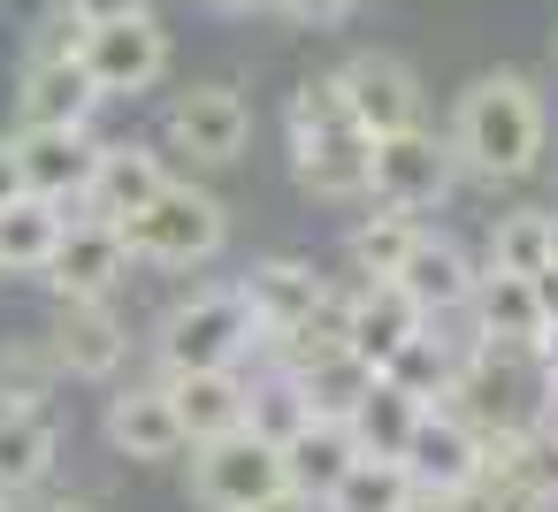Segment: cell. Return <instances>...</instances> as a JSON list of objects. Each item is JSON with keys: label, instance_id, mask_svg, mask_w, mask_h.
I'll use <instances>...</instances> for the list:
<instances>
[{"label": "cell", "instance_id": "38", "mask_svg": "<svg viewBox=\"0 0 558 512\" xmlns=\"http://www.w3.org/2000/svg\"><path fill=\"white\" fill-rule=\"evenodd\" d=\"M245 512H322V504H314L306 489H291V481H283V489H268V497H260V504H245Z\"/></svg>", "mask_w": 558, "mask_h": 512}, {"label": "cell", "instance_id": "21", "mask_svg": "<svg viewBox=\"0 0 558 512\" xmlns=\"http://www.w3.org/2000/svg\"><path fill=\"white\" fill-rule=\"evenodd\" d=\"M108 443L123 451V459H177L184 451V428H177V405H169V390L154 382V390H123V398H108Z\"/></svg>", "mask_w": 558, "mask_h": 512}, {"label": "cell", "instance_id": "12", "mask_svg": "<svg viewBox=\"0 0 558 512\" xmlns=\"http://www.w3.org/2000/svg\"><path fill=\"white\" fill-rule=\"evenodd\" d=\"M123 268H131V253H123V230L116 222H70L62 230V245L47 253V283H54V298H116V283H123Z\"/></svg>", "mask_w": 558, "mask_h": 512}, {"label": "cell", "instance_id": "18", "mask_svg": "<svg viewBox=\"0 0 558 512\" xmlns=\"http://www.w3.org/2000/svg\"><path fill=\"white\" fill-rule=\"evenodd\" d=\"M459 314H474V344L527 352V344L543 337V314H535V291H527V276H497V268H482Z\"/></svg>", "mask_w": 558, "mask_h": 512}, {"label": "cell", "instance_id": "14", "mask_svg": "<svg viewBox=\"0 0 558 512\" xmlns=\"http://www.w3.org/2000/svg\"><path fill=\"white\" fill-rule=\"evenodd\" d=\"M9 146H16V176H24V192L62 199V207H77V199H85L93 161H100L93 131H16Z\"/></svg>", "mask_w": 558, "mask_h": 512}, {"label": "cell", "instance_id": "2", "mask_svg": "<svg viewBox=\"0 0 558 512\" xmlns=\"http://www.w3.org/2000/svg\"><path fill=\"white\" fill-rule=\"evenodd\" d=\"M123 230V253L131 260H154V268H199V260H215L222 253V237H230V215H222V199L215 192H199V184H161L138 215H123L116 222Z\"/></svg>", "mask_w": 558, "mask_h": 512}, {"label": "cell", "instance_id": "9", "mask_svg": "<svg viewBox=\"0 0 558 512\" xmlns=\"http://www.w3.org/2000/svg\"><path fill=\"white\" fill-rule=\"evenodd\" d=\"M337 93H344V115H352V123H360L367 138L421 123V77H413V70H405L398 54H383V47L352 54V62L337 70Z\"/></svg>", "mask_w": 558, "mask_h": 512}, {"label": "cell", "instance_id": "17", "mask_svg": "<svg viewBox=\"0 0 558 512\" xmlns=\"http://www.w3.org/2000/svg\"><path fill=\"white\" fill-rule=\"evenodd\" d=\"M238 298L253 306V329H260V337H276V329H291L299 314H314V306L329 298V283L314 276V260L276 253V260H260V268L238 283Z\"/></svg>", "mask_w": 558, "mask_h": 512}, {"label": "cell", "instance_id": "30", "mask_svg": "<svg viewBox=\"0 0 558 512\" xmlns=\"http://www.w3.org/2000/svg\"><path fill=\"white\" fill-rule=\"evenodd\" d=\"M405 497H413V481L398 459H352L344 481L322 497V512H398Z\"/></svg>", "mask_w": 558, "mask_h": 512}, {"label": "cell", "instance_id": "27", "mask_svg": "<svg viewBox=\"0 0 558 512\" xmlns=\"http://www.w3.org/2000/svg\"><path fill=\"white\" fill-rule=\"evenodd\" d=\"M268 352H276V375H299V367H314V359H337L344 352V298L329 291L314 314H299L291 329H276V337H260Z\"/></svg>", "mask_w": 558, "mask_h": 512}, {"label": "cell", "instance_id": "5", "mask_svg": "<svg viewBox=\"0 0 558 512\" xmlns=\"http://www.w3.org/2000/svg\"><path fill=\"white\" fill-rule=\"evenodd\" d=\"M451 184H459V161H451V146H444L436 131H421V123L383 131L375 154H367V192H375V207L428 215V207L451 199Z\"/></svg>", "mask_w": 558, "mask_h": 512}, {"label": "cell", "instance_id": "28", "mask_svg": "<svg viewBox=\"0 0 558 512\" xmlns=\"http://www.w3.org/2000/svg\"><path fill=\"white\" fill-rule=\"evenodd\" d=\"M413 237H421V222H413V215H398V207H383V215H367V222H352V237H344V253H352V268H360L367 283H390V276L405 268V253H413Z\"/></svg>", "mask_w": 558, "mask_h": 512}, {"label": "cell", "instance_id": "6", "mask_svg": "<svg viewBox=\"0 0 558 512\" xmlns=\"http://www.w3.org/2000/svg\"><path fill=\"white\" fill-rule=\"evenodd\" d=\"M54 32H62V39L32 47L24 85H16V123H24V131H85L93 108H100V93H93V77H85V62H77V24L62 16Z\"/></svg>", "mask_w": 558, "mask_h": 512}, {"label": "cell", "instance_id": "29", "mask_svg": "<svg viewBox=\"0 0 558 512\" xmlns=\"http://www.w3.org/2000/svg\"><path fill=\"white\" fill-rule=\"evenodd\" d=\"M291 382H299V398H306V413H314V420H344V413L360 405V390L375 382V367H367V359H352V352H337V359L299 367Z\"/></svg>", "mask_w": 558, "mask_h": 512}, {"label": "cell", "instance_id": "36", "mask_svg": "<svg viewBox=\"0 0 558 512\" xmlns=\"http://www.w3.org/2000/svg\"><path fill=\"white\" fill-rule=\"evenodd\" d=\"M276 9H283L291 24H344L360 0H276Z\"/></svg>", "mask_w": 558, "mask_h": 512}, {"label": "cell", "instance_id": "20", "mask_svg": "<svg viewBox=\"0 0 558 512\" xmlns=\"http://www.w3.org/2000/svg\"><path fill=\"white\" fill-rule=\"evenodd\" d=\"M161 390H169V405H177L184 443H207V436H222V428H245V375H238V367L169 375Z\"/></svg>", "mask_w": 558, "mask_h": 512}, {"label": "cell", "instance_id": "42", "mask_svg": "<svg viewBox=\"0 0 558 512\" xmlns=\"http://www.w3.org/2000/svg\"><path fill=\"white\" fill-rule=\"evenodd\" d=\"M398 512H451V497H428V489H413V497H405Z\"/></svg>", "mask_w": 558, "mask_h": 512}, {"label": "cell", "instance_id": "19", "mask_svg": "<svg viewBox=\"0 0 558 512\" xmlns=\"http://www.w3.org/2000/svg\"><path fill=\"white\" fill-rule=\"evenodd\" d=\"M428 314L398 291V283H367L360 298H344V352L352 359H367V367H383L413 329H421Z\"/></svg>", "mask_w": 558, "mask_h": 512}, {"label": "cell", "instance_id": "34", "mask_svg": "<svg viewBox=\"0 0 558 512\" xmlns=\"http://www.w3.org/2000/svg\"><path fill=\"white\" fill-rule=\"evenodd\" d=\"M512 481H527L543 504L558 497V436H543V428H520V451H512V466H505Z\"/></svg>", "mask_w": 558, "mask_h": 512}, {"label": "cell", "instance_id": "3", "mask_svg": "<svg viewBox=\"0 0 558 512\" xmlns=\"http://www.w3.org/2000/svg\"><path fill=\"white\" fill-rule=\"evenodd\" d=\"M253 344H260V329H253V306L238 298V283H230V291H199V298L169 306V321H161V337H154V352H161V367H169V375L238 367Z\"/></svg>", "mask_w": 558, "mask_h": 512}, {"label": "cell", "instance_id": "31", "mask_svg": "<svg viewBox=\"0 0 558 512\" xmlns=\"http://www.w3.org/2000/svg\"><path fill=\"white\" fill-rule=\"evenodd\" d=\"M306 420H314V413H306V398H299V382H291V375L245 382V428H253V436H268L276 451H283V443H291Z\"/></svg>", "mask_w": 558, "mask_h": 512}, {"label": "cell", "instance_id": "23", "mask_svg": "<svg viewBox=\"0 0 558 512\" xmlns=\"http://www.w3.org/2000/svg\"><path fill=\"white\" fill-rule=\"evenodd\" d=\"M466 352H474V344H451V337H436V321H421V329H413V337H405L375 375H383V382H398V390H405V398H421V405H444V398H451V382H459V359H466Z\"/></svg>", "mask_w": 558, "mask_h": 512}, {"label": "cell", "instance_id": "16", "mask_svg": "<svg viewBox=\"0 0 558 512\" xmlns=\"http://www.w3.org/2000/svg\"><path fill=\"white\" fill-rule=\"evenodd\" d=\"M474 276H482V268H474L451 237H428V230H421V237H413V253H405V268H398L390 283H398V291L436 321V314H459V306H466Z\"/></svg>", "mask_w": 558, "mask_h": 512}, {"label": "cell", "instance_id": "39", "mask_svg": "<svg viewBox=\"0 0 558 512\" xmlns=\"http://www.w3.org/2000/svg\"><path fill=\"white\" fill-rule=\"evenodd\" d=\"M527 428H543V436H558V382L543 375V398H535V413H527Z\"/></svg>", "mask_w": 558, "mask_h": 512}, {"label": "cell", "instance_id": "45", "mask_svg": "<svg viewBox=\"0 0 558 512\" xmlns=\"http://www.w3.org/2000/svg\"><path fill=\"white\" fill-rule=\"evenodd\" d=\"M54 512H100V504H54Z\"/></svg>", "mask_w": 558, "mask_h": 512}, {"label": "cell", "instance_id": "26", "mask_svg": "<svg viewBox=\"0 0 558 512\" xmlns=\"http://www.w3.org/2000/svg\"><path fill=\"white\" fill-rule=\"evenodd\" d=\"M47 466H54V420L24 413V405H0V497L39 489Z\"/></svg>", "mask_w": 558, "mask_h": 512}, {"label": "cell", "instance_id": "32", "mask_svg": "<svg viewBox=\"0 0 558 512\" xmlns=\"http://www.w3.org/2000/svg\"><path fill=\"white\" fill-rule=\"evenodd\" d=\"M543 260H550V215H543V207L505 215V222L489 230V268H497V276H535Z\"/></svg>", "mask_w": 558, "mask_h": 512}, {"label": "cell", "instance_id": "35", "mask_svg": "<svg viewBox=\"0 0 558 512\" xmlns=\"http://www.w3.org/2000/svg\"><path fill=\"white\" fill-rule=\"evenodd\" d=\"M283 123H291V138H299V131H322V123H344V93H337V70H329V77H306V85L291 93Z\"/></svg>", "mask_w": 558, "mask_h": 512}, {"label": "cell", "instance_id": "46", "mask_svg": "<svg viewBox=\"0 0 558 512\" xmlns=\"http://www.w3.org/2000/svg\"><path fill=\"white\" fill-rule=\"evenodd\" d=\"M0 512H9V497H0Z\"/></svg>", "mask_w": 558, "mask_h": 512}, {"label": "cell", "instance_id": "41", "mask_svg": "<svg viewBox=\"0 0 558 512\" xmlns=\"http://www.w3.org/2000/svg\"><path fill=\"white\" fill-rule=\"evenodd\" d=\"M16 192H24V176H16V146H9V138H0V207H9Z\"/></svg>", "mask_w": 558, "mask_h": 512}, {"label": "cell", "instance_id": "15", "mask_svg": "<svg viewBox=\"0 0 558 512\" xmlns=\"http://www.w3.org/2000/svg\"><path fill=\"white\" fill-rule=\"evenodd\" d=\"M161 184H169L161 154H146V146H100L93 184H85V199H77V207H85L93 222H123V215H138Z\"/></svg>", "mask_w": 558, "mask_h": 512}, {"label": "cell", "instance_id": "7", "mask_svg": "<svg viewBox=\"0 0 558 512\" xmlns=\"http://www.w3.org/2000/svg\"><path fill=\"white\" fill-rule=\"evenodd\" d=\"M268 489H283V451L253 428H222L207 443H192V497L207 512H245Z\"/></svg>", "mask_w": 558, "mask_h": 512}, {"label": "cell", "instance_id": "1", "mask_svg": "<svg viewBox=\"0 0 558 512\" xmlns=\"http://www.w3.org/2000/svg\"><path fill=\"white\" fill-rule=\"evenodd\" d=\"M543 138H550V123H543L535 85H527L520 70H489V77H474V85L459 93L444 146H451L459 169H474V176H489V184H512V176H527V169L543 161Z\"/></svg>", "mask_w": 558, "mask_h": 512}, {"label": "cell", "instance_id": "40", "mask_svg": "<svg viewBox=\"0 0 558 512\" xmlns=\"http://www.w3.org/2000/svg\"><path fill=\"white\" fill-rule=\"evenodd\" d=\"M527 359H535V367H543V375L558 382V321H550V329H543V337L527 344Z\"/></svg>", "mask_w": 558, "mask_h": 512}, {"label": "cell", "instance_id": "22", "mask_svg": "<svg viewBox=\"0 0 558 512\" xmlns=\"http://www.w3.org/2000/svg\"><path fill=\"white\" fill-rule=\"evenodd\" d=\"M70 230V207L62 199H39V192H16L0 207V276H39L47 253L62 245Z\"/></svg>", "mask_w": 558, "mask_h": 512}, {"label": "cell", "instance_id": "33", "mask_svg": "<svg viewBox=\"0 0 558 512\" xmlns=\"http://www.w3.org/2000/svg\"><path fill=\"white\" fill-rule=\"evenodd\" d=\"M451 512H543V497H535L527 481H512V474H474V481L451 497Z\"/></svg>", "mask_w": 558, "mask_h": 512}, {"label": "cell", "instance_id": "13", "mask_svg": "<svg viewBox=\"0 0 558 512\" xmlns=\"http://www.w3.org/2000/svg\"><path fill=\"white\" fill-rule=\"evenodd\" d=\"M47 352H54L62 375L108 382V375L123 367V352H131V329H123V314H116L108 298H62V321H54Z\"/></svg>", "mask_w": 558, "mask_h": 512}, {"label": "cell", "instance_id": "25", "mask_svg": "<svg viewBox=\"0 0 558 512\" xmlns=\"http://www.w3.org/2000/svg\"><path fill=\"white\" fill-rule=\"evenodd\" d=\"M352 459H360V443L344 436V420H306V428L283 443V481H291V489H306V497L322 504V497L344 481V466H352Z\"/></svg>", "mask_w": 558, "mask_h": 512}, {"label": "cell", "instance_id": "11", "mask_svg": "<svg viewBox=\"0 0 558 512\" xmlns=\"http://www.w3.org/2000/svg\"><path fill=\"white\" fill-rule=\"evenodd\" d=\"M367 154H375V138L344 115V123H322V131L291 138V176L314 199H360L367 192Z\"/></svg>", "mask_w": 558, "mask_h": 512}, {"label": "cell", "instance_id": "44", "mask_svg": "<svg viewBox=\"0 0 558 512\" xmlns=\"http://www.w3.org/2000/svg\"><path fill=\"white\" fill-rule=\"evenodd\" d=\"M550 268H558V215H550Z\"/></svg>", "mask_w": 558, "mask_h": 512}, {"label": "cell", "instance_id": "4", "mask_svg": "<svg viewBox=\"0 0 558 512\" xmlns=\"http://www.w3.org/2000/svg\"><path fill=\"white\" fill-rule=\"evenodd\" d=\"M77 62L100 100H138L169 77V32L154 9L116 16V24H77Z\"/></svg>", "mask_w": 558, "mask_h": 512}, {"label": "cell", "instance_id": "24", "mask_svg": "<svg viewBox=\"0 0 558 512\" xmlns=\"http://www.w3.org/2000/svg\"><path fill=\"white\" fill-rule=\"evenodd\" d=\"M413 420H421V398H405L398 382H367L360 390V405L344 413V436L360 443V459H398L405 451V436H413Z\"/></svg>", "mask_w": 558, "mask_h": 512}, {"label": "cell", "instance_id": "43", "mask_svg": "<svg viewBox=\"0 0 558 512\" xmlns=\"http://www.w3.org/2000/svg\"><path fill=\"white\" fill-rule=\"evenodd\" d=\"M207 9H230L238 16V9H260V0H207Z\"/></svg>", "mask_w": 558, "mask_h": 512}, {"label": "cell", "instance_id": "37", "mask_svg": "<svg viewBox=\"0 0 558 512\" xmlns=\"http://www.w3.org/2000/svg\"><path fill=\"white\" fill-rule=\"evenodd\" d=\"M527 291H535V314H543V329H550V321H558V268L543 260V268L527 276Z\"/></svg>", "mask_w": 558, "mask_h": 512}, {"label": "cell", "instance_id": "10", "mask_svg": "<svg viewBox=\"0 0 558 512\" xmlns=\"http://www.w3.org/2000/svg\"><path fill=\"white\" fill-rule=\"evenodd\" d=\"M245 138H253V108H245V93H230V85H192V93L169 100V146H177V154L222 169V161L245 154Z\"/></svg>", "mask_w": 558, "mask_h": 512}, {"label": "cell", "instance_id": "8", "mask_svg": "<svg viewBox=\"0 0 558 512\" xmlns=\"http://www.w3.org/2000/svg\"><path fill=\"white\" fill-rule=\"evenodd\" d=\"M398 466H405L413 489H428V497H459V489L482 474V436H474L466 413H451V405H421V420H413Z\"/></svg>", "mask_w": 558, "mask_h": 512}]
</instances>
